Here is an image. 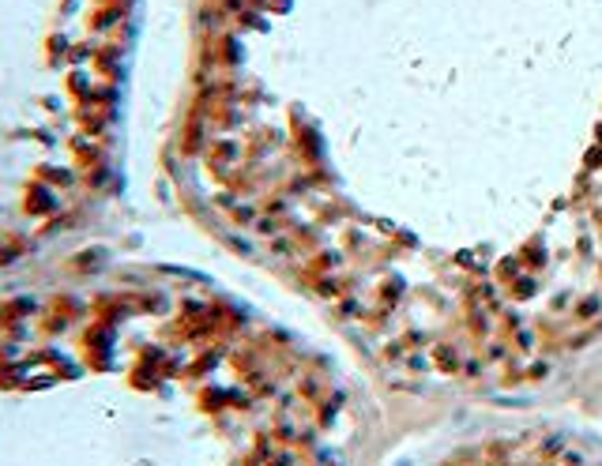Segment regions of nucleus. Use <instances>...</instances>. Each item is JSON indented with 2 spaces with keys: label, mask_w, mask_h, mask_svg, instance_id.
<instances>
[{
  "label": "nucleus",
  "mask_w": 602,
  "mask_h": 466,
  "mask_svg": "<svg viewBox=\"0 0 602 466\" xmlns=\"http://www.w3.org/2000/svg\"><path fill=\"white\" fill-rule=\"evenodd\" d=\"M595 312H599V297H587L584 309H580V316H595Z\"/></svg>",
  "instance_id": "f257e3e1"
}]
</instances>
